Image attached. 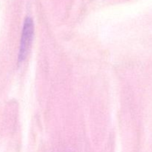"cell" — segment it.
Returning <instances> with one entry per match:
<instances>
[{
  "mask_svg": "<svg viewBox=\"0 0 152 152\" xmlns=\"http://www.w3.org/2000/svg\"><path fill=\"white\" fill-rule=\"evenodd\" d=\"M33 37H34V22L31 18L27 17L24 22L22 37H21L19 53V62H22L27 56L28 50L32 42Z\"/></svg>",
  "mask_w": 152,
  "mask_h": 152,
  "instance_id": "6da1fadb",
  "label": "cell"
}]
</instances>
